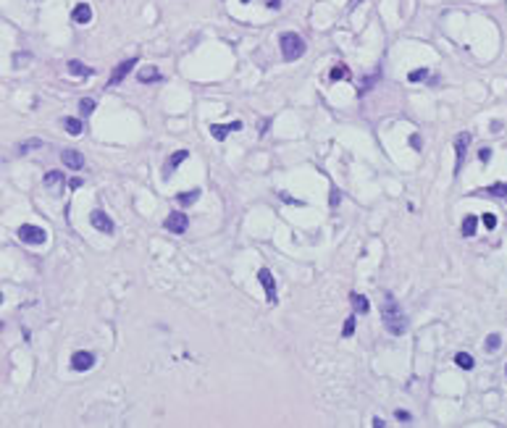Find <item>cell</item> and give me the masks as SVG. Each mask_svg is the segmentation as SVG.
<instances>
[{
    "instance_id": "18",
    "label": "cell",
    "mask_w": 507,
    "mask_h": 428,
    "mask_svg": "<svg viewBox=\"0 0 507 428\" xmlns=\"http://www.w3.org/2000/svg\"><path fill=\"white\" fill-rule=\"evenodd\" d=\"M455 363H457V368H463V371H470V368L476 365V360H473L468 352H457V355H455Z\"/></svg>"
},
{
    "instance_id": "33",
    "label": "cell",
    "mask_w": 507,
    "mask_h": 428,
    "mask_svg": "<svg viewBox=\"0 0 507 428\" xmlns=\"http://www.w3.org/2000/svg\"><path fill=\"white\" fill-rule=\"evenodd\" d=\"M394 415H397V420H413V415H410L408 410H397Z\"/></svg>"
},
{
    "instance_id": "26",
    "label": "cell",
    "mask_w": 507,
    "mask_h": 428,
    "mask_svg": "<svg viewBox=\"0 0 507 428\" xmlns=\"http://www.w3.org/2000/svg\"><path fill=\"white\" fill-rule=\"evenodd\" d=\"M79 113H82V116H92V113H95V100H89V97L79 100Z\"/></svg>"
},
{
    "instance_id": "11",
    "label": "cell",
    "mask_w": 507,
    "mask_h": 428,
    "mask_svg": "<svg viewBox=\"0 0 507 428\" xmlns=\"http://www.w3.org/2000/svg\"><path fill=\"white\" fill-rule=\"evenodd\" d=\"M189 158V150H176V153L174 155H171L168 160H166V168H163V176H168V173H174L181 163H184V160H187Z\"/></svg>"
},
{
    "instance_id": "29",
    "label": "cell",
    "mask_w": 507,
    "mask_h": 428,
    "mask_svg": "<svg viewBox=\"0 0 507 428\" xmlns=\"http://www.w3.org/2000/svg\"><path fill=\"white\" fill-rule=\"evenodd\" d=\"M34 147H42V140H27V142L19 145L21 153H29V150H34Z\"/></svg>"
},
{
    "instance_id": "6",
    "label": "cell",
    "mask_w": 507,
    "mask_h": 428,
    "mask_svg": "<svg viewBox=\"0 0 507 428\" xmlns=\"http://www.w3.org/2000/svg\"><path fill=\"white\" fill-rule=\"evenodd\" d=\"M137 66V58H129V61H121L116 68H113V74L108 76V87H116V84H121L126 76H129V71Z\"/></svg>"
},
{
    "instance_id": "43",
    "label": "cell",
    "mask_w": 507,
    "mask_h": 428,
    "mask_svg": "<svg viewBox=\"0 0 507 428\" xmlns=\"http://www.w3.org/2000/svg\"><path fill=\"white\" fill-rule=\"evenodd\" d=\"M504 373H507V368H504Z\"/></svg>"
},
{
    "instance_id": "7",
    "label": "cell",
    "mask_w": 507,
    "mask_h": 428,
    "mask_svg": "<svg viewBox=\"0 0 507 428\" xmlns=\"http://www.w3.org/2000/svg\"><path fill=\"white\" fill-rule=\"evenodd\" d=\"M470 132H463V134H457L455 137V155H457V166H455V176L460 173V168H463V158H465V150H468V145H470Z\"/></svg>"
},
{
    "instance_id": "16",
    "label": "cell",
    "mask_w": 507,
    "mask_h": 428,
    "mask_svg": "<svg viewBox=\"0 0 507 428\" xmlns=\"http://www.w3.org/2000/svg\"><path fill=\"white\" fill-rule=\"evenodd\" d=\"M68 74H74V76H89L92 68H87L82 61H68Z\"/></svg>"
},
{
    "instance_id": "21",
    "label": "cell",
    "mask_w": 507,
    "mask_h": 428,
    "mask_svg": "<svg viewBox=\"0 0 507 428\" xmlns=\"http://www.w3.org/2000/svg\"><path fill=\"white\" fill-rule=\"evenodd\" d=\"M476 226H478V218H476V216H465V221H463V237H473V234H476Z\"/></svg>"
},
{
    "instance_id": "17",
    "label": "cell",
    "mask_w": 507,
    "mask_h": 428,
    "mask_svg": "<svg viewBox=\"0 0 507 428\" xmlns=\"http://www.w3.org/2000/svg\"><path fill=\"white\" fill-rule=\"evenodd\" d=\"M329 76H331V82H339V79H350V68L344 66V63H337L329 71Z\"/></svg>"
},
{
    "instance_id": "12",
    "label": "cell",
    "mask_w": 507,
    "mask_h": 428,
    "mask_svg": "<svg viewBox=\"0 0 507 428\" xmlns=\"http://www.w3.org/2000/svg\"><path fill=\"white\" fill-rule=\"evenodd\" d=\"M71 19L76 21V24H89L92 21V8L87 3H79L74 11H71Z\"/></svg>"
},
{
    "instance_id": "32",
    "label": "cell",
    "mask_w": 507,
    "mask_h": 428,
    "mask_svg": "<svg viewBox=\"0 0 507 428\" xmlns=\"http://www.w3.org/2000/svg\"><path fill=\"white\" fill-rule=\"evenodd\" d=\"M478 158H481V163H489V160H491V147H481Z\"/></svg>"
},
{
    "instance_id": "2",
    "label": "cell",
    "mask_w": 507,
    "mask_h": 428,
    "mask_svg": "<svg viewBox=\"0 0 507 428\" xmlns=\"http://www.w3.org/2000/svg\"><path fill=\"white\" fill-rule=\"evenodd\" d=\"M279 48H281L284 61H297V58L305 55L308 45H305V40L299 37L297 32H284L281 37H279Z\"/></svg>"
},
{
    "instance_id": "27",
    "label": "cell",
    "mask_w": 507,
    "mask_h": 428,
    "mask_svg": "<svg viewBox=\"0 0 507 428\" xmlns=\"http://www.w3.org/2000/svg\"><path fill=\"white\" fill-rule=\"evenodd\" d=\"M410 82H426L429 79V68H416V71H410Z\"/></svg>"
},
{
    "instance_id": "24",
    "label": "cell",
    "mask_w": 507,
    "mask_h": 428,
    "mask_svg": "<svg viewBox=\"0 0 507 428\" xmlns=\"http://www.w3.org/2000/svg\"><path fill=\"white\" fill-rule=\"evenodd\" d=\"M478 192L494 194V197H507V184H491V187H486V189H478Z\"/></svg>"
},
{
    "instance_id": "1",
    "label": "cell",
    "mask_w": 507,
    "mask_h": 428,
    "mask_svg": "<svg viewBox=\"0 0 507 428\" xmlns=\"http://www.w3.org/2000/svg\"><path fill=\"white\" fill-rule=\"evenodd\" d=\"M381 318H384V326L389 334H394V337H402V334L408 331V318L405 313H402V307L397 305V299L386 294L384 297V305H381Z\"/></svg>"
},
{
    "instance_id": "20",
    "label": "cell",
    "mask_w": 507,
    "mask_h": 428,
    "mask_svg": "<svg viewBox=\"0 0 507 428\" xmlns=\"http://www.w3.org/2000/svg\"><path fill=\"white\" fill-rule=\"evenodd\" d=\"M176 200H179L181 205H192V202H197V200H200V189H189V192H181V194H176Z\"/></svg>"
},
{
    "instance_id": "22",
    "label": "cell",
    "mask_w": 507,
    "mask_h": 428,
    "mask_svg": "<svg viewBox=\"0 0 507 428\" xmlns=\"http://www.w3.org/2000/svg\"><path fill=\"white\" fill-rule=\"evenodd\" d=\"M63 126H66V132L71 134V137L82 134V121H79V119H63Z\"/></svg>"
},
{
    "instance_id": "36",
    "label": "cell",
    "mask_w": 507,
    "mask_h": 428,
    "mask_svg": "<svg viewBox=\"0 0 507 428\" xmlns=\"http://www.w3.org/2000/svg\"><path fill=\"white\" fill-rule=\"evenodd\" d=\"M68 187H71V189H79V187H82V179H71V181H68Z\"/></svg>"
},
{
    "instance_id": "13",
    "label": "cell",
    "mask_w": 507,
    "mask_h": 428,
    "mask_svg": "<svg viewBox=\"0 0 507 428\" xmlns=\"http://www.w3.org/2000/svg\"><path fill=\"white\" fill-rule=\"evenodd\" d=\"M45 187H50V189H55L58 192L61 187H63V181H66V176H63V171H48L45 173Z\"/></svg>"
},
{
    "instance_id": "14",
    "label": "cell",
    "mask_w": 507,
    "mask_h": 428,
    "mask_svg": "<svg viewBox=\"0 0 507 428\" xmlns=\"http://www.w3.org/2000/svg\"><path fill=\"white\" fill-rule=\"evenodd\" d=\"M350 302H352V310H355V313H360V315H365L368 310H371L368 299H365L363 294H358V292H352V294H350Z\"/></svg>"
},
{
    "instance_id": "19",
    "label": "cell",
    "mask_w": 507,
    "mask_h": 428,
    "mask_svg": "<svg viewBox=\"0 0 507 428\" xmlns=\"http://www.w3.org/2000/svg\"><path fill=\"white\" fill-rule=\"evenodd\" d=\"M499 347H502V337H499V334H489L486 342H483V350H486V352H497Z\"/></svg>"
},
{
    "instance_id": "39",
    "label": "cell",
    "mask_w": 507,
    "mask_h": 428,
    "mask_svg": "<svg viewBox=\"0 0 507 428\" xmlns=\"http://www.w3.org/2000/svg\"><path fill=\"white\" fill-rule=\"evenodd\" d=\"M371 425H373V428H384V425H386V423H384V420H381V418H373V423H371Z\"/></svg>"
},
{
    "instance_id": "9",
    "label": "cell",
    "mask_w": 507,
    "mask_h": 428,
    "mask_svg": "<svg viewBox=\"0 0 507 428\" xmlns=\"http://www.w3.org/2000/svg\"><path fill=\"white\" fill-rule=\"evenodd\" d=\"M61 160H63V166L71 168V171H82L84 168V155L79 153V150H63Z\"/></svg>"
},
{
    "instance_id": "31",
    "label": "cell",
    "mask_w": 507,
    "mask_h": 428,
    "mask_svg": "<svg viewBox=\"0 0 507 428\" xmlns=\"http://www.w3.org/2000/svg\"><path fill=\"white\" fill-rule=\"evenodd\" d=\"M481 221H483V226H486V229H494V226H497V218H494L491 213H483Z\"/></svg>"
},
{
    "instance_id": "25",
    "label": "cell",
    "mask_w": 507,
    "mask_h": 428,
    "mask_svg": "<svg viewBox=\"0 0 507 428\" xmlns=\"http://www.w3.org/2000/svg\"><path fill=\"white\" fill-rule=\"evenodd\" d=\"M355 323H358V313L344 320V329H342V337H344V339H350L352 334H355Z\"/></svg>"
},
{
    "instance_id": "28",
    "label": "cell",
    "mask_w": 507,
    "mask_h": 428,
    "mask_svg": "<svg viewBox=\"0 0 507 428\" xmlns=\"http://www.w3.org/2000/svg\"><path fill=\"white\" fill-rule=\"evenodd\" d=\"M378 79H381V74H373V76H368L365 79V82H363V87H358V92H360V95H363V92H368V89H371L376 82H378Z\"/></svg>"
},
{
    "instance_id": "42",
    "label": "cell",
    "mask_w": 507,
    "mask_h": 428,
    "mask_svg": "<svg viewBox=\"0 0 507 428\" xmlns=\"http://www.w3.org/2000/svg\"><path fill=\"white\" fill-rule=\"evenodd\" d=\"M0 331H3V323H0Z\"/></svg>"
},
{
    "instance_id": "15",
    "label": "cell",
    "mask_w": 507,
    "mask_h": 428,
    "mask_svg": "<svg viewBox=\"0 0 507 428\" xmlns=\"http://www.w3.org/2000/svg\"><path fill=\"white\" fill-rule=\"evenodd\" d=\"M137 79H140V82H158V79H160V71H158V68L155 66H145V68H140V74H137Z\"/></svg>"
},
{
    "instance_id": "34",
    "label": "cell",
    "mask_w": 507,
    "mask_h": 428,
    "mask_svg": "<svg viewBox=\"0 0 507 428\" xmlns=\"http://www.w3.org/2000/svg\"><path fill=\"white\" fill-rule=\"evenodd\" d=\"M410 145L416 147V150H421V137H418V134H413V137H410Z\"/></svg>"
},
{
    "instance_id": "3",
    "label": "cell",
    "mask_w": 507,
    "mask_h": 428,
    "mask_svg": "<svg viewBox=\"0 0 507 428\" xmlns=\"http://www.w3.org/2000/svg\"><path fill=\"white\" fill-rule=\"evenodd\" d=\"M19 239H21V242H27V245H45L48 234H45V229H40V226L24 224V226L19 229Z\"/></svg>"
},
{
    "instance_id": "35",
    "label": "cell",
    "mask_w": 507,
    "mask_h": 428,
    "mask_svg": "<svg viewBox=\"0 0 507 428\" xmlns=\"http://www.w3.org/2000/svg\"><path fill=\"white\" fill-rule=\"evenodd\" d=\"M242 129V121H232L229 124V132H239Z\"/></svg>"
},
{
    "instance_id": "4",
    "label": "cell",
    "mask_w": 507,
    "mask_h": 428,
    "mask_svg": "<svg viewBox=\"0 0 507 428\" xmlns=\"http://www.w3.org/2000/svg\"><path fill=\"white\" fill-rule=\"evenodd\" d=\"M258 281L263 284V289H266L268 305H276V302H279V294H276V279H273V273H271L268 268H260V271H258Z\"/></svg>"
},
{
    "instance_id": "5",
    "label": "cell",
    "mask_w": 507,
    "mask_h": 428,
    "mask_svg": "<svg viewBox=\"0 0 507 428\" xmlns=\"http://www.w3.org/2000/svg\"><path fill=\"white\" fill-rule=\"evenodd\" d=\"M163 226L171 231V234H184V231L189 229V218H187V213L174 210V213H168V218L163 221Z\"/></svg>"
},
{
    "instance_id": "10",
    "label": "cell",
    "mask_w": 507,
    "mask_h": 428,
    "mask_svg": "<svg viewBox=\"0 0 507 428\" xmlns=\"http://www.w3.org/2000/svg\"><path fill=\"white\" fill-rule=\"evenodd\" d=\"M92 365H95V355L92 352H74V357H71L74 371H89Z\"/></svg>"
},
{
    "instance_id": "23",
    "label": "cell",
    "mask_w": 507,
    "mask_h": 428,
    "mask_svg": "<svg viewBox=\"0 0 507 428\" xmlns=\"http://www.w3.org/2000/svg\"><path fill=\"white\" fill-rule=\"evenodd\" d=\"M226 134H229V126H224V124H213V126H211V137H213V140L224 142Z\"/></svg>"
},
{
    "instance_id": "38",
    "label": "cell",
    "mask_w": 507,
    "mask_h": 428,
    "mask_svg": "<svg viewBox=\"0 0 507 428\" xmlns=\"http://www.w3.org/2000/svg\"><path fill=\"white\" fill-rule=\"evenodd\" d=\"M266 6H268V8H279L281 0H266Z\"/></svg>"
},
{
    "instance_id": "41",
    "label": "cell",
    "mask_w": 507,
    "mask_h": 428,
    "mask_svg": "<svg viewBox=\"0 0 507 428\" xmlns=\"http://www.w3.org/2000/svg\"><path fill=\"white\" fill-rule=\"evenodd\" d=\"M242 3H250V0H242Z\"/></svg>"
},
{
    "instance_id": "8",
    "label": "cell",
    "mask_w": 507,
    "mask_h": 428,
    "mask_svg": "<svg viewBox=\"0 0 507 428\" xmlns=\"http://www.w3.org/2000/svg\"><path fill=\"white\" fill-rule=\"evenodd\" d=\"M89 221H92V226H95L97 231H103V234H113V229H116V224L108 218V213H103V210H92L89 213Z\"/></svg>"
},
{
    "instance_id": "37",
    "label": "cell",
    "mask_w": 507,
    "mask_h": 428,
    "mask_svg": "<svg viewBox=\"0 0 507 428\" xmlns=\"http://www.w3.org/2000/svg\"><path fill=\"white\" fill-rule=\"evenodd\" d=\"M29 58H32V55H16V66L21 68V61H24V63H27V61H29Z\"/></svg>"
},
{
    "instance_id": "30",
    "label": "cell",
    "mask_w": 507,
    "mask_h": 428,
    "mask_svg": "<svg viewBox=\"0 0 507 428\" xmlns=\"http://www.w3.org/2000/svg\"><path fill=\"white\" fill-rule=\"evenodd\" d=\"M339 202H342V194H339V189H337V187H331V194H329V205H331V207H339Z\"/></svg>"
},
{
    "instance_id": "40",
    "label": "cell",
    "mask_w": 507,
    "mask_h": 428,
    "mask_svg": "<svg viewBox=\"0 0 507 428\" xmlns=\"http://www.w3.org/2000/svg\"><path fill=\"white\" fill-rule=\"evenodd\" d=\"M0 302H3V292H0Z\"/></svg>"
}]
</instances>
